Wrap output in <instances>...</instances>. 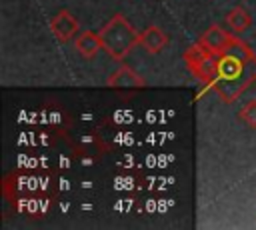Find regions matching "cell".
<instances>
[{"label":"cell","instance_id":"cell-1","mask_svg":"<svg viewBox=\"0 0 256 230\" xmlns=\"http://www.w3.org/2000/svg\"><path fill=\"white\" fill-rule=\"evenodd\" d=\"M216 56L218 70L212 88L224 104H232L256 82V54L244 40L232 36L226 50Z\"/></svg>","mask_w":256,"mask_h":230},{"label":"cell","instance_id":"cell-2","mask_svg":"<svg viewBox=\"0 0 256 230\" xmlns=\"http://www.w3.org/2000/svg\"><path fill=\"white\" fill-rule=\"evenodd\" d=\"M102 40V48L114 58V60H124L136 44H140V32L122 16L116 14L112 16L98 32Z\"/></svg>","mask_w":256,"mask_h":230},{"label":"cell","instance_id":"cell-3","mask_svg":"<svg viewBox=\"0 0 256 230\" xmlns=\"http://www.w3.org/2000/svg\"><path fill=\"white\" fill-rule=\"evenodd\" d=\"M184 62L188 70L206 86H212L216 82V70H218V56L212 54L208 48H204L200 42L192 44L184 52Z\"/></svg>","mask_w":256,"mask_h":230},{"label":"cell","instance_id":"cell-4","mask_svg":"<svg viewBox=\"0 0 256 230\" xmlns=\"http://www.w3.org/2000/svg\"><path fill=\"white\" fill-rule=\"evenodd\" d=\"M50 30L56 36V40L60 42H68L72 40V36L78 32V20L68 12V10H60L52 20H50Z\"/></svg>","mask_w":256,"mask_h":230},{"label":"cell","instance_id":"cell-5","mask_svg":"<svg viewBox=\"0 0 256 230\" xmlns=\"http://www.w3.org/2000/svg\"><path fill=\"white\" fill-rule=\"evenodd\" d=\"M230 40H232V34H228L222 26L212 24V26L200 36L198 42H200L204 48H208L212 54H220V52L226 50V46L230 44Z\"/></svg>","mask_w":256,"mask_h":230},{"label":"cell","instance_id":"cell-6","mask_svg":"<svg viewBox=\"0 0 256 230\" xmlns=\"http://www.w3.org/2000/svg\"><path fill=\"white\" fill-rule=\"evenodd\" d=\"M106 84L108 86H112V88H120V90H134V88H144V78H140L138 76V72H134L132 68H128V66H120V68H116L110 76H108V80H106Z\"/></svg>","mask_w":256,"mask_h":230},{"label":"cell","instance_id":"cell-7","mask_svg":"<svg viewBox=\"0 0 256 230\" xmlns=\"http://www.w3.org/2000/svg\"><path fill=\"white\" fill-rule=\"evenodd\" d=\"M140 44L150 54H158V52H162L168 46V36L164 34V30H160L158 26L152 24L144 32H140Z\"/></svg>","mask_w":256,"mask_h":230},{"label":"cell","instance_id":"cell-8","mask_svg":"<svg viewBox=\"0 0 256 230\" xmlns=\"http://www.w3.org/2000/svg\"><path fill=\"white\" fill-rule=\"evenodd\" d=\"M74 48L82 58H94L98 54V50L102 48V40L98 34L86 30L74 38Z\"/></svg>","mask_w":256,"mask_h":230},{"label":"cell","instance_id":"cell-9","mask_svg":"<svg viewBox=\"0 0 256 230\" xmlns=\"http://www.w3.org/2000/svg\"><path fill=\"white\" fill-rule=\"evenodd\" d=\"M226 24H228L236 34H242V32H246V30L250 28L252 16H250V12H248L246 8L236 6V8H232V10L226 14Z\"/></svg>","mask_w":256,"mask_h":230},{"label":"cell","instance_id":"cell-10","mask_svg":"<svg viewBox=\"0 0 256 230\" xmlns=\"http://www.w3.org/2000/svg\"><path fill=\"white\" fill-rule=\"evenodd\" d=\"M238 118L244 120L250 128H256V100H248V102L240 108Z\"/></svg>","mask_w":256,"mask_h":230}]
</instances>
